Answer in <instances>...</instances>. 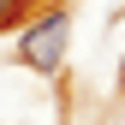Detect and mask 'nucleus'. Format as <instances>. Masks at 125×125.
I'll return each mask as SVG.
<instances>
[{"instance_id":"nucleus-1","label":"nucleus","mask_w":125,"mask_h":125,"mask_svg":"<svg viewBox=\"0 0 125 125\" xmlns=\"http://www.w3.org/2000/svg\"><path fill=\"white\" fill-rule=\"evenodd\" d=\"M66 36H72V18L66 12H42V18H24V36H18V60L30 72H60L66 60Z\"/></svg>"},{"instance_id":"nucleus-2","label":"nucleus","mask_w":125,"mask_h":125,"mask_svg":"<svg viewBox=\"0 0 125 125\" xmlns=\"http://www.w3.org/2000/svg\"><path fill=\"white\" fill-rule=\"evenodd\" d=\"M24 6H30V0H0V30H12V24H24Z\"/></svg>"}]
</instances>
